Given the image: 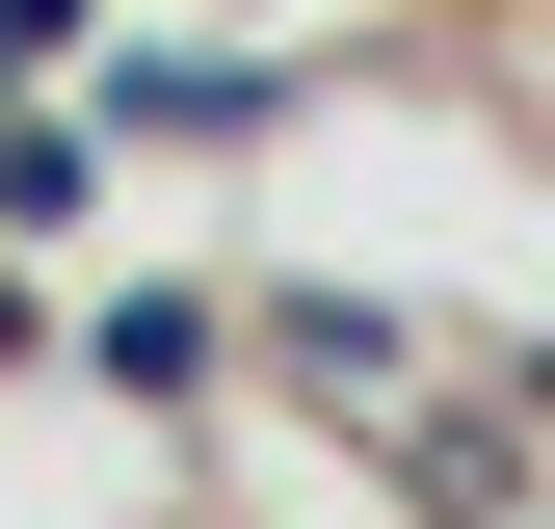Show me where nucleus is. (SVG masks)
<instances>
[{
  "label": "nucleus",
  "mask_w": 555,
  "mask_h": 529,
  "mask_svg": "<svg viewBox=\"0 0 555 529\" xmlns=\"http://www.w3.org/2000/svg\"><path fill=\"white\" fill-rule=\"evenodd\" d=\"M27 53H53V0H0V80H27Z\"/></svg>",
  "instance_id": "f03ea898"
},
{
  "label": "nucleus",
  "mask_w": 555,
  "mask_h": 529,
  "mask_svg": "<svg viewBox=\"0 0 555 529\" xmlns=\"http://www.w3.org/2000/svg\"><path fill=\"white\" fill-rule=\"evenodd\" d=\"M0 371H27V292H0Z\"/></svg>",
  "instance_id": "7ed1b4c3"
},
{
  "label": "nucleus",
  "mask_w": 555,
  "mask_h": 529,
  "mask_svg": "<svg viewBox=\"0 0 555 529\" xmlns=\"http://www.w3.org/2000/svg\"><path fill=\"white\" fill-rule=\"evenodd\" d=\"M27 212H80V132H53V106H0V238H27Z\"/></svg>",
  "instance_id": "f257e3e1"
}]
</instances>
